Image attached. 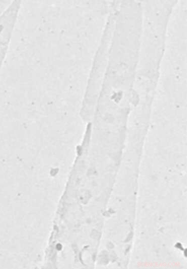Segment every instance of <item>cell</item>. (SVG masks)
<instances>
[{"label": "cell", "mask_w": 187, "mask_h": 269, "mask_svg": "<svg viewBox=\"0 0 187 269\" xmlns=\"http://www.w3.org/2000/svg\"><path fill=\"white\" fill-rule=\"evenodd\" d=\"M5 58V56L4 54L2 52L0 51V70L2 68V64L4 61Z\"/></svg>", "instance_id": "obj_1"}]
</instances>
